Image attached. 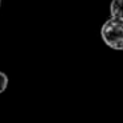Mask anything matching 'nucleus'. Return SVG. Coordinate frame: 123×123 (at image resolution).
<instances>
[{"mask_svg": "<svg viewBox=\"0 0 123 123\" xmlns=\"http://www.w3.org/2000/svg\"><path fill=\"white\" fill-rule=\"evenodd\" d=\"M101 36L107 46L115 50H123V19H107L101 28Z\"/></svg>", "mask_w": 123, "mask_h": 123, "instance_id": "f257e3e1", "label": "nucleus"}, {"mask_svg": "<svg viewBox=\"0 0 123 123\" xmlns=\"http://www.w3.org/2000/svg\"><path fill=\"white\" fill-rule=\"evenodd\" d=\"M8 86V77L3 72H0V94L3 93Z\"/></svg>", "mask_w": 123, "mask_h": 123, "instance_id": "7ed1b4c3", "label": "nucleus"}, {"mask_svg": "<svg viewBox=\"0 0 123 123\" xmlns=\"http://www.w3.org/2000/svg\"><path fill=\"white\" fill-rule=\"evenodd\" d=\"M0 6H1V0H0Z\"/></svg>", "mask_w": 123, "mask_h": 123, "instance_id": "20e7f679", "label": "nucleus"}, {"mask_svg": "<svg viewBox=\"0 0 123 123\" xmlns=\"http://www.w3.org/2000/svg\"><path fill=\"white\" fill-rule=\"evenodd\" d=\"M110 13H111V17L123 19V0H111Z\"/></svg>", "mask_w": 123, "mask_h": 123, "instance_id": "f03ea898", "label": "nucleus"}]
</instances>
